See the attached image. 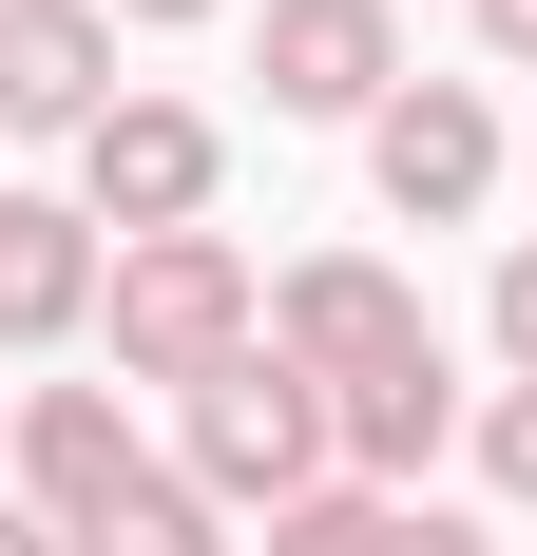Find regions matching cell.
<instances>
[{
  "instance_id": "cell-3",
  "label": "cell",
  "mask_w": 537,
  "mask_h": 556,
  "mask_svg": "<svg viewBox=\"0 0 537 556\" xmlns=\"http://www.w3.org/2000/svg\"><path fill=\"white\" fill-rule=\"evenodd\" d=\"M212 192H230V115H192V97H115L97 135H77V212H97V250L212 230Z\"/></svg>"
},
{
  "instance_id": "cell-14",
  "label": "cell",
  "mask_w": 537,
  "mask_h": 556,
  "mask_svg": "<svg viewBox=\"0 0 537 556\" xmlns=\"http://www.w3.org/2000/svg\"><path fill=\"white\" fill-rule=\"evenodd\" d=\"M480 327H499V384H537V230L499 250V288H480Z\"/></svg>"
},
{
  "instance_id": "cell-16",
  "label": "cell",
  "mask_w": 537,
  "mask_h": 556,
  "mask_svg": "<svg viewBox=\"0 0 537 556\" xmlns=\"http://www.w3.org/2000/svg\"><path fill=\"white\" fill-rule=\"evenodd\" d=\"M115 39H192V20H230V0H97Z\"/></svg>"
},
{
  "instance_id": "cell-19",
  "label": "cell",
  "mask_w": 537,
  "mask_h": 556,
  "mask_svg": "<svg viewBox=\"0 0 537 556\" xmlns=\"http://www.w3.org/2000/svg\"><path fill=\"white\" fill-rule=\"evenodd\" d=\"M0 422H20V384H0Z\"/></svg>"
},
{
  "instance_id": "cell-1",
  "label": "cell",
  "mask_w": 537,
  "mask_h": 556,
  "mask_svg": "<svg viewBox=\"0 0 537 556\" xmlns=\"http://www.w3.org/2000/svg\"><path fill=\"white\" fill-rule=\"evenodd\" d=\"M97 327H115V403L135 384H212V365H250L268 345V269L230 250V230H154V250H115L97 269Z\"/></svg>"
},
{
  "instance_id": "cell-4",
  "label": "cell",
  "mask_w": 537,
  "mask_h": 556,
  "mask_svg": "<svg viewBox=\"0 0 537 556\" xmlns=\"http://www.w3.org/2000/svg\"><path fill=\"white\" fill-rule=\"evenodd\" d=\"M499 173H519V154H499V97H480V77H403V97L365 115V192H384L403 230L499 212Z\"/></svg>"
},
{
  "instance_id": "cell-7",
  "label": "cell",
  "mask_w": 537,
  "mask_h": 556,
  "mask_svg": "<svg viewBox=\"0 0 537 556\" xmlns=\"http://www.w3.org/2000/svg\"><path fill=\"white\" fill-rule=\"evenodd\" d=\"M461 422H480V384H461L441 345H403V365H365V384H326V480H365V500H423Z\"/></svg>"
},
{
  "instance_id": "cell-11",
  "label": "cell",
  "mask_w": 537,
  "mask_h": 556,
  "mask_svg": "<svg viewBox=\"0 0 537 556\" xmlns=\"http://www.w3.org/2000/svg\"><path fill=\"white\" fill-rule=\"evenodd\" d=\"M58 556H230V518H212V500H192V480H173V460H154L135 500H97V518H77V538H58Z\"/></svg>"
},
{
  "instance_id": "cell-10",
  "label": "cell",
  "mask_w": 537,
  "mask_h": 556,
  "mask_svg": "<svg viewBox=\"0 0 537 556\" xmlns=\"http://www.w3.org/2000/svg\"><path fill=\"white\" fill-rule=\"evenodd\" d=\"M97 269H115V250H97L77 192H0V345H20V365L97 327Z\"/></svg>"
},
{
  "instance_id": "cell-17",
  "label": "cell",
  "mask_w": 537,
  "mask_h": 556,
  "mask_svg": "<svg viewBox=\"0 0 537 556\" xmlns=\"http://www.w3.org/2000/svg\"><path fill=\"white\" fill-rule=\"evenodd\" d=\"M461 20H480V58H519V77H537V0H461Z\"/></svg>"
},
{
  "instance_id": "cell-13",
  "label": "cell",
  "mask_w": 537,
  "mask_h": 556,
  "mask_svg": "<svg viewBox=\"0 0 537 556\" xmlns=\"http://www.w3.org/2000/svg\"><path fill=\"white\" fill-rule=\"evenodd\" d=\"M461 442H480V500L537 518V384H480V422H461Z\"/></svg>"
},
{
  "instance_id": "cell-15",
  "label": "cell",
  "mask_w": 537,
  "mask_h": 556,
  "mask_svg": "<svg viewBox=\"0 0 537 556\" xmlns=\"http://www.w3.org/2000/svg\"><path fill=\"white\" fill-rule=\"evenodd\" d=\"M384 556H499V538H480V518H441V500H403V538H384Z\"/></svg>"
},
{
  "instance_id": "cell-6",
  "label": "cell",
  "mask_w": 537,
  "mask_h": 556,
  "mask_svg": "<svg viewBox=\"0 0 537 556\" xmlns=\"http://www.w3.org/2000/svg\"><path fill=\"white\" fill-rule=\"evenodd\" d=\"M135 480H154V442H135V403H115V384H20V422H0V500H20V518L77 538V518L135 500Z\"/></svg>"
},
{
  "instance_id": "cell-2",
  "label": "cell",
  "mask_w": 537,
  "mask_h": 556,
  "mask_svg": "<svg viewBox=\"0 0 537 556\" xmlns=\"http://www.w3.org/2000/svg\"><path fill=\"white\" fill-rule=\"evenodd\" d=\"M173 480H192L212 518H288V500L326 480V384H308V365H268V345H250V365H212V384H192V460H173Z\"/></svg>"
},
{
  "instance_id": "cell-20",
  "label": "cell",
  "mask_w": 537,
  "mask_h": 556,
  "mask_svg": "<svg viewBox=\"0 0 537 556\" xmlns=\"http://www.w3.org/2000/svg\"><path fill=\"white\" fill-rule=\"evenodd\" d=\"M519 173H537V154H519Z\"/></svg>"
},
{
  "instance_id": "cell-12",
  "label": "cell",
  "mask_w": 537,
  "mask_h": 556,
  "mask_svg": "<svg viewBox=\"0 0 537 556\" xmlns=\"http://www.w3.org/2000/svg\"><path fill=\"white\" fill-rule=\"evenodd\" d=\"M384 538H403V500H365V480H308L268 518V556H384Z\"/></svg>"
},
{
  "instance_id": "cell-8",
  "label": "cell",
  "mask_w": 537,
  "mask_h": 556,
  "mask_svg": "<svg viewBox=\"0 0 537 556\" xmlns=\"http://www.w3.org/2000/svg\"><path fill=\"white\" fill-rule=\"evenodd\" d=\"M250 77H268V115H346V135H365V115L403 97V0H268Z\"/></svg>"
},
{
  "instance_id": "cell-18",
  "label": "cell",
  "mask_w": 537,
  "mask_h": 556,
  "mask_svg": "<svg viewBox=\"0 0 537 556\" xmlns=\"http://www.w3.org/2000/svg\"><path fill=\"white\" fill-rule=\"evenodd\" d=\"M0 556H58V518H20V500H0Z\"/></svg>"
},
{
  "instance_id": "cell-9",
  "label": "cell",
  "mask_w": 537,
  "mask_h": 556,
  "mask_svg": "<svg viewBox=\"0 0 537 556\" xmlns=\"http://www.w3.org/2000/svg\"><path fill=\"white\" fill-rule=\"evenodd\" d=\"M115 97H135V77H115L97 0H0V135H97Z\"/></svg>"
},
{
  "instance_id": "cell-5",
  "label": "cell",
  "mask_w": 537,
  "mask_h": 556,
  "mask_svg": "<svg viewBox=\"0 0 537 556\" xmlns=\"http://www.w3.org/2000/svg\"><path fill=\"white\" fill-rule=\"evenodd\" d=\"M423 327V288L384 269V250H308V269H268V365H308V384H365V365H403Z\"/></svg>"
}]
</instances>
